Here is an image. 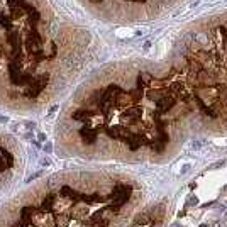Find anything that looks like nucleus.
I'll return each instance as SVG.
<instances>
[{
    "label": "nucleus",
    "mask_w": 227,
    "mask_h": 227,
    "mask_svg": "<svg viewBox=\"0 0 227 227\" xmlns=\"http://www.w3.org/2000/svg\"><path fill=\"white\" fill-rule=\"evenodd\" d=\"M93 44L92 31L55 0H0V100L22 110L44 103Z\"/></svg>",
    "instance_id": "2"
},
{
    "label": "nucleus",
    "mask_w": 227,
    "mask_h": 227,
    "mask_svg": "<svg viewBox=\"0 0 227 227\" xmlns=\"http://www.w3.org/2000/svg\"><path fill=\"white\" fill-rule=\"evenodd\" d=\"M188 119L227 125V10L185 24L164 59L109 66L83 88L59 129L83 149L164 154Z\"/></svg>",
    "instance_id": "1"
},
{
    "label": "nucleus",
    "mask_w": 227,
    "mask_h": 227,
    "mask_svg": "<svg viewBox=\"0 0 227 227\" xmlns=\"http://www.w3.org/2000/svg\"><path fill=\"white\" fill-rule=\"evenodd\" d=\"M103 24L136 26L159 20L188 0H76Z\"/></svg>",
    "instance_id": "3"
}]
</instances>
